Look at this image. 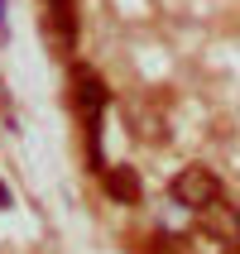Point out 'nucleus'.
Masks as SVG:
<instances>
[{
  "label": "nucleus",
  "mask_w": 240,
  "mask_h": 254,
  "mask_svg": "<svg viewBox=\"0 0 240 254\" xmlns=\"http://www.w3.org/2000/svg\"><path fill=\"white\" fill-rule=\"evenodd\" d=\"M173 201L187 206V211H207L212 201H221V183H216L212 168H183L173 178Z\"/></svg>",
  "instance_id": "1"
},
{
  "label": "nucleus",
  "mask_w": 240,
  "mask_h": 254,
  "mask_svg": "<svg viewBox=\"0 0 240 254\" xmlns=\"http://www.w3.org/2000/svg\"><path fill=\"white\" fill-rule=\"evenodd\" d=\"M72 106H77V115H82L86 129L101 125V111H106V82H101L86 63L72 67Z\"/></svg>",
  "instance_id": "2"
},
{
  "label": "nucleus",
  "mask_w": 240,
  "mask_h": 254,
  "mask_svg": "<svg viewBox=\"0 0 240 254\" xmlns=\"http://www.w3.org/2000/svg\"><path fill=\"white\" fill-rule=\"evenodd\" d=\"M197 226L212 235V240H226V245H240V211L231 206L226 197L212 201L207 211H197Z\"/></svg>",
  "instance_id": "3"
},
{
  "label": "nucleus",
  "mask_w": 240,
  "mask_h": 254,
  "mask_svg": "<svg viewBox=\"0 0 240 254\" xmlns=\"http://www.w3.org/2000/svg\"><path fill=\"white\" fill-rule=\"evenodd\" d=\"M101 183H106V192H111L120 206H135V201H140V178H135V168H101Z\"/></svg>",
  "instance_id": "4"
},
{
  "label": "nucleus",
  "mask_w": 240,
  "mask_h": 254,
  "mask_svg": "<svg viewBox=\"0 0 240 254\" xmlns=\"http://www.w3.org/2000/svg\"><path fill=\"white\" fill-rule=\"evenodd\" d=\"M0 206H10V192H5V187H0Z\"/></svg>",
  "instance_id": "5"
},
{
  "label": "nucleus",
  "mask_w": 240,
  "mask_h": 254,
  "mask_svg": "<svg viewBox=\"0 0 240 254\" xmlns=\"http://www.w3.org/2000/svg\"><path fill=\"white\" fill-rule=\"evenodd\" d=\"M48 5H53V10H58V5H72V0H48Z\"/></svg>",
  "instance_id": "6"
}]
</instances>
